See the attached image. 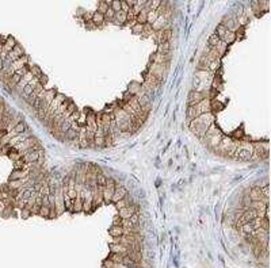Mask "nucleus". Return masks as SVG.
Masks as SVG:
<instances>
[{
	"label": "nucleus",
	"instance_id": "79ce46f5",
	"mask_svg": "<svg viewBox=\"0 0 271 268\" xmlns=\"http://www.w3.org/2000/svg\"><path fill=\"white\" fill-rule=\"evenodd\" d=\"M31 215V210L28 207H23L22 210H20V217L23 218V220H27V218H30Z\"/></svg>",
	"mask_w": 271,
	"mask_h": 268
},
{
	"label": "nucleus",
	"instance_id": "c85d7f7f",
	"mask_svg": "<svg viewBox=\"0 0 271 268\" xmlns=\"http://www.w3.org/2000/svg\"><path fill=\"white\" fill-rule=\"evenodd\" d=\"M110 8V6L107 4V2H105V0H102V2H99V4H98V12L102 15H105L106 12H107V10Z\"/></svg>",
	"mask_w": 271,
	"mask_h": 268
},
{
	"label": "nucleus",
	"instance_id": "b1692460",
	"mask_svg": "<svg viewBox=\"0 0 271 268\" xmlns=\"http://www.w3.org/2000/svg\"><path fill=\"white\" fill-rule=\"evenodd\" d=\"M126 104H128V106L130 107V109H133V110H134L137 114H138V113H141V106H140L138 99L136 98V96H133V98L130 99V100H129L128 103H126Z\"/></svg>",
	"mask_w": 271,
	"mask_h": 268
},
{
	"label": "nucleus",
	"instance_id": "1a4fd4ad",
	"mask_svg": "<svg viewBox=\"0 0 271 268\" xmlns=\"http://www.w3.org/2000/svg\"><path fill=\"white\" fill-rule=\"evenodd\" d=\"M28 174H30L28 168H24V169H14V171H12V174L10 175V181H12V180H22L24 178H27Z\"/></svg>",
	"mask_w": 271,
	"mask_h": 268
},
{
	"label": "nucleus",
	"instance_id": "7c9ffc66",
	"mask_svg": "<svg viewBox=\"0 0 271 268\" xmlns=\"http://www.w3.org/2000/svg\"><path fill=\"white\" fill-rule=\"evenodd\" d=\"M159 18V14H157V11H149L148 12V18H146V23H149V24H153L155 22H156V19Z\"/></svg>",
	"mask_w": 271,
	"mask_h": 268
},
{
	"label": "nucleus",
	"instance_id": "49530a36",
	"mask_svg": "<svg viewBox=\"0 0 271 268\" xmlns=\"http://www.w3.org/2000/svg\"><path fill=\"white\" fill-rule=\"evenodd\" d=\"M85 28H87V30H95L96 26L94 24L92 20H88V22H85Z\"/></svg>",
	"mask_w": 271,
	"mask_h": 268
},
{
	"label": "nucleus",
	"instance_id": "9b49d317",
	"mask_svg": "<svg viewBox=\"0 0 271 268\" xmlns=\"http://www.w3.org/2000/svg\"><path fill=\"white\" fill-rule=\"evenodd\" d=\"M109 234L117 240V238H120L125 234V229L121 225H111V228L109 229Z\"/></svg>",
	"mask_w": 271,
	"mask_h": 268
},
{
	"label": "nucleus",
	"instance_id": "473e14b6",
	"mask_svg": "<svg viewBox=\"0 0 271 268\" xmlns=\"http://www.w3.org/2000/svg\"><path fill=\"white\" fill-rule=\"evenodd\" d=\"M33 92H34V87H31L30 84H27L26 87L23 88V91H22V94H20V95H22V96H23V99H24V100H26V99H27L28 96H30V95H31Z\"/></svg>",
	"mask_w": 271,
	"mask_h": 268
},
{
	"label": "nucleus",
	"instance_id": "a878e982",
	"mask_svg": "<svg viewBox=\"0 0 271 268\" xmlns=\"http://www.w3.org/2000/svg\"><path fill=\"white\" fill-rule=\"evenodd\" d=\"M75 111H76V106H75V103L71 100V102H69V104H68V107H67V111H65V113L63 114V117H64L65 119H68L73 113H75Z\"/></svg>",
	"mask_w": 271,
	"mask_h": 268
},
{
	"label": "nucleus",
	"instance_id": "6ab92c4d",
	"mask_svg": "<svg viewBox=\"0 0 271 268\" xmlns=\"http://www.w3.org/2000/svg\"><path fill=\"white\" fill-rule=\"evenodd\" d=\"M210 109H212V113H220L221 110L225 109L224 103L218 102L217 99H210Z\"/></svg>",
	"mask_w": 271,
	"mask_h": 268
},
{
	"label": "nucleus",
	"instance_id": "f704fd0d",
	"mask_svg": "<svg viewBox=\"0 0 271 268\" xmlns=\"http://www.w3.org/2000/svg\"><path fill=\"white\" fill-rule=\"evenodd\" d=\"M251 198H249V195H248V192H244V196H243V209L244 210H247V209H249L251 207Z\"/></svg>",
	"mask_w": 271,
	"mask_h": 268
},
{
	"label": "nucleus",
	"instance_id": "ea45409f",
	"mask_svg": "<svg viewBox=\"0 0 271 268\" xmlns=\"http://www.w3.org/2000/svg\"><path fill=\"white\" fill-rule=\"evenodd\" d=\"M110 8H111L114 12H120L121 11V0H113Z\"/></svg>",
	"mask_w": 271,
	"mask_h": 268
},
{
	"label": "nucleus",
	"instance_id": "2f4dec72",
	"mask_svg": "<svg viewBox=\"0 0 271 268\" xmlns=\"http://www.w3.org/2000/svg\"><path fill=\"white\" fill-rule=\"evenodd\" d=\"M153 28H152V24H149V23H145L144 24V27H142V37H149V35H152L153 34Z\"/></svg>",
	"mask_w": 271,
	"mask_h": 268
},
{
	"label": "nucleus",
	"instance_id": "4be33fe9",
	"mask_svg": "<svg viewBox=\"0 0 271 268\" xmlns=\"http://www.w3.org/2000/svg\"><path fill=\"white\" fill-rule=\"evenodd\" d=\"M128 92L130 95H133V96H137V95L141 92V84H138L137 81H133V83H130L129 88H128Z\"/></svg>",
	"mask_w": 271,
	"mask_h": 268
},
{
	"label": "nucleus",
	"instance_id": "f8f14e48",
	"mask_svg": "<svg viewBox=\"0 0 271 268\" xmlns=\"http://www.w3.org/2000/svg\"><path fill=\"white\" fill-rule=\"evenodd\" d=\"M128 248L125 245L120 244V242H115V244L110 245V253H121V255H128Z\"/></svg>",
	"mask_w": 271,
	"mask_h": 268
},
{
	"label": "nucleus",
	"instance_id": "2eb2a0df",
	"mask_svg": "<svg viewBox=\"0 0 271 268\" xmlns=\"http://www.w3.org/2000/svg\"><path fill=\"white\" fill-rule=\"evenodd\" d=\"M83 211V199H81L80 192H77L76 199H73V206H72V213H80Z\"/></svg>",
	"mask_w": 271,
	"mask_h": 268
},
{
	"label": "nucleus",
	"instance_id": "423d86ee",
	"mask_svg": "<svg viewBox=\"0 0 271 268\" xmlns=\"http://www.w3.org/2000/svg\"><path fill=\"white\" fill-rule=\"evenodd\" d=\"M206 98L205 96V94L203 92H199V91H194L192 89L190 94H188V99H187V104L188 106H191V107H194L195 104H198V103L201 102V100H203V99Z\"/></svg>",
	"mask_w": 271,
	"mask_h": 268
},
{
	"label": "nucleus",
	"instance_id": "c9c22d12",
	"mask_svg": "<svg viewBox=\"0 0 271 268\" xmlns=\"http://www.w3.org/2000/svg\"><path fill=\"white\" fill-rule=\"evenodd\" d=\"M39 215L43 218H49V214H50V207L49 206H41L39 207Z\"/></svg>",
	"mask_w": 271,
	"mask_h": 268
},
{
	"label": "nucleus",
	"instance_id": "4c0bfd02",
	"mask_svg": "<svg viewBox=\"0 0 271 268\" xmlns=\"http://www.w3.org/2000/svg\"><path fill=\"white\" fill-rule=\"evenodd\" d=\"M194 118H197V114H195L194 107L187 106V119H188V122H190V121H192V119H194Z\"/></svg>",
	"mask_w": 271,
	"mask_h": 268
},
{
	"label": "nucleus",
	"instance_id": "7ed1b4c3",
	"mask_svg": "<svg viewBox=\"0 0 271 268\" xmlns=\"http://www.w3.org/2000/svg\"><path fill=\"white\" fill-rule=\"evenodd\" d=\"M43 156V150L39 149V150H31V152H26L23 156H22V160L26 164H34L37 161H39L41 157Z\"/></svg>",
	"mask_w": 271,
	"mask_h": 268
},
{
	"label": "nucleus",
	"instance_id": "c756f323",
	"mask_svg": "<svg viewBox=\"0 0 271 268\" xmlns=\"http://www.w3.org/2000/svg\"><path fill=\"white\" fill-rule=\"evenodd\" d=\"M8 157H10L12 161H18V160H22V153H20V152H18V150H15V149H11V152L10 153L7 154Z\"/></svg>",
	"mask_w": 271,
	"mask_h": 268
},
{
	"label": "nucleus",
	"instance_id": "39448f33",
	"mask_svg": "<svg viewBox=\"0 0 271 268\" xmlns=\"http://www.w3.org/2000/svg\"><path fill=\"white\" fill-rule=\"evenodd\" d=\"M65 95H63V94H57L56 95V98L53 99V102L50 103V106H49V109H48V114L46 115H49V117H53V114L57 111V109L61 106V103H63L64 100H65Z\"/></svg>",
	"mask_w": 271,
	"mask_h": 268
},
{
	"label": "nucleus",
	"instance_id": "72a5a7b5",
	"mask_svg": "<svg viewBox=\"0 0 271 268\" xmlns=\"http://www.w3.org/2000/svg\"><path fill=\"white\" fill-rule=\"evenodd\" d=\"M30 72L33 73V76H34V77H41V76L43 75L38 65H31V67H30Z\"/></svg>",
	"mask_w": 271,
	"mask_h": 268
},
{
	"label": "nucleus",
	"instance_id": "603ef678",
	"mask_svg": "<svg viewBox=\"0 0 271 268\" xmlns=\"http://www.w3.org/2000/svg\"><path fill=\"white\" fill-rule=\"evenodd\" d=\"M42 206H49V207H50V203H49V198L48 196H42Z\"/></svg>",
	"mask_w": 271,
	"mask_h": 268
},
{
	"label": "nucleus",
	"instance_id": "cd10ccee",
	"mask_svg": "<svg viewBox=\"0 0 271 268\" xmlns=\"http://www.w3.org/2000/svg\"><path fill=\"white\" fill-rule=\"evenodd\" d=\"M106 181H107V176H105L103 174H98L96 175V185L99 188H103L105 187Z\"/></svg>",
	"mask_w": 271,
	"mask_h": 268
},
{
	"label": "nucleus",
	"instance_id": "37998d69",
	"mask_svg": "<svg viewBox=\"0 0 271 268\" xmlns=\"http://www.w3.org/2000/svg\"><path fill=\"white\" fill-rule=\"evenodd\" d=\"M129 221H130V224H132L133 226H137L138 222H140V214L138 213H134L133 215L129 218Z\"/></svg>",
	"mask_w": 271,
	"mask_h": 268
},
{
	"label": "nucleus",
	"instance_id": "58836bf2",
	"mask_svg": "<svg viewBox=\"0 0 271 268\" xmlns=\"http://www.w3.org/2000/svg\"><path fill=\"white\" fill-rule=\"evenodd\" d=\"M225 31H227V28H225V26H224V24H221V23H220L218 26H217V28H216V34L220 37V39H222Z\"/></svg>",
	"mask_w": 271,
	"mask_h": 268
},
{
	"label": "nucleus",
	"instance_id": "20e7f679",
	"mask_svg": "<svg viewBox=\"0 0 271 268\" xmlns=\"http://www.w3.org/2000/svg\"><path fill=\"white\" fill-rule=\"evenodd\" d=\"M194 110H195L197 117H199V115H202V114L212 113V109H210V99H209V98H205L203 100H201L198 104L194 106Z\"/></svg>",
	"mask_w": 271,
	"mask_h": 268
},
{
	"label": "nucleus",
	"instance_id": "c03bdc74",
	"mask_svg": "<svg viewBox=\"0 0 271 268\" xmlns=\"http://www.w3.org/2000/svg\"><path fill=\"white\" fill-rule=\"evenodd\" d=\"M27 167V164L23 161V160H18V161L14 163V168L15 169H24Z\"/></svg>",
	"mask_w": 271,
	"mask_h": 268
},
{
	"label": "nucleus",
	"instance_id": "f3484780",
	"mask_svg": "<svg viewBox=\"0 0 271 268\" xmlns=\"http://www.w3.org/2000/svg\"><path fill=\"white\" fill-rule=\"evenodd\" d=\"M91 20L94 22V24H95L96 27H99L106 22V18H105V15H102L98 11H95V12H92V19Z\"/></svg>",
	"mask_w": 271,
	"mask_h": 268
},
{
	"label": "nucleus",
	"instance_id": "ddd939ff",
	"mask_svg": "<svg viewBox=\"0 0 271 268\" xmlns=\"http://www.w3.org/2000/svg\"><path fill=\"white\" fill-rule=\"evenodd\" d=\"M248 195H249V198H251L252 202H256V200H262V199H263V195H262L260 187H252V188L248 191Z\"/></svg>",
	"mask_w": 271,
	"mask_h": 268
},
{
	"label": "nucleus",
	"instance_id": "f257e3e1",
	"mask_svg": "<svg viewBox=\"0 0 271 268\" xmlns=\"http://www.w3.org/2000/svg\"><path fill=\"white\" fill-rule=\"evenodd\" d=\"M212 123H214V115H213V113L202 114L199 117L194 118L192 121H190V129L197 137L203 138Z\"/></svg>",
	"mask_w": 271,
	"mask_h": 268
},
{
	"label": "nucleus",
	"instance_id": "6e6552de",
	"mask_svg": "<svg viewBox=\"0 0 271 268\" xmlns=\"http://www.w3.org/2000/svg\"><path fill=\"white\" fill-rule=\"evenodd\" d=\"M126 195H128V191H126V188H125V187H122V185H120V184H117V185H115V191H114V195H113L111 202H114V203H117L118 200L124 199V198H125Z\"/></svg>",
	"mask_w": 271,
	"mask_h": 268
},
{
	"label": "nucleus",
	"instance_id": "de8ad7c7",
	"mask_svg": "<svg viewBox=\"0 0 271 268\" xmlns=\"http://www.w3.org/2000/svg\"><path fill=\"white\" fill-rule=\"evenodd\" d=\"M59 214H57L56 209L54 207H50V214H49V220H53V218H56Z\"/></svg>",
	"mask_w": 271,
	"mask_h": 268
},
{
	"label": "nucleus",
	"instance_id": "a211bd4d",
	"mask_svg": "<svg viewBox=\"0 0 271 268\" xmlns=\"http://www.w3.org/2000/svg\"><path fill=\"white\" fill-rule=\"evenodd\" d=\"M221 41H222V42L228 46V45H231V43H233V42L236 41V34H235L233 31L227 30V31H225V34H224V37H222V39H221Z\"/></svg>",
	"mask_w": 271,
	"mask_h": 268
},
{
	"label": "nucleus",
	"instance_id": "e433bc0d",
	"mask_svg": "<svg viewBox=\"0 0 271 268\" xmlns=\"http://www.w3.org/2000/svg\"><path fill=\"white\" fill-rule=\"evenodd\" d=\"M11 52H12V53H14V54H15L16 57H18V58H20V57H23V56H24V52H23V48H22V46H20V45H19V43H18V45H16V46H15L14 49H12V50H11Z\"/></svg>",
	"mask_w": 271,
	"mask_h": 268
},
{
	"label": "nucleus",
	"instance_id": "bb28decb",
	"mask_svg": "<svg viewBox=\"0 0 271 268\" xmlns=\"http://www.w3.org/2000/svg\"><path fill=\"white\" fill-rule=\"evenodd\" d=\"M65 139H68V141H77L79 139V133L72 129H69L67 133H65Z\"/></svg>",
	"mask_w": 271,
	"mask_h": 268
},
{
	"label": "nucleus",
	"instance_id": "8fccbe9b",
	"mask_svg": "<svg viewBox=\"0 0 271 268\" xmlns=\"http://www.w3.org/2000/svg\"><path fill=\"white\" fill-rule=\"evenodd\" d=\"M38 80H39V84L45 85V84L48 83V76H46V75H42L41 77H38Z\"/></svg>",
	"mask_w": 271,
	"mask_h": 268
},
{
	"label": "nucleus",
	"instance_id": "dca6fc26",
	"mask_svg": "<svg viewBox=\"0 0 271 268\" xmlns=\"http://www.w3.org/2000/svg\"><path fill=\"white\" fill-rule=\"evenodd\" d=\"M168 20L164 18L163 15H159V18L156 19V22L152 24V28H153V31H160V30H164V24H166Z\"/></svg>",
	"mask_w": 271,
	"mask_h": 268
},
{
	"label": "nucleus",
	"instance_id": "9d476101",
	"mask_svg": "<svg viewBox=\"0 0 271 268\" xmlns=\"http://www.w3.org/2000/svg\"><path fill=\"white\" fill-rule=\"evenodd\" d=\"M92 145H95L98 148H103L106 146L105 144V133L100 127H98L96 133H95V137H94V141H92Z\"/></svg>",
	"mask_w": 271,
	"mask_h": 268
},
{
	"label": "nucleus",
	"instance_id": "3c124183",
	"mask_svg": "<svg viewBox=\"0 0 271 268\" xmlns=\"http://www.w3.org/2000/svg\"><path fill=\"white\" fill-rule=\"evenodd\" d=\"M122 224V218L120 215H115L114 217V221H113V225H121Z\"/></svg>",
	"mask_w": 271,
	"mask_h": 268
},
{
	"label": "nucleus",
	"instance_id": "a19ab883",
	"mask_svg": "<svg viewBox=\"0 0 271 268\" xmlns=\"http://www.w3.org/2000/svg\"><path fill=\"white\" fill-rule=\"evenodd\" d=\"M142 27H144V24L136 23L132 26V33L133 34H142Z\"/></svg>",
	"mask_w": 271,
	"mask_h": 268
},
{
	"label": "nucleus",
	"instance_id": "412c9836",
	"mask_svg": "<svg viewBox=\"0 0 271 268\" xmlns=\"http://www.w3.org/2000/svg\"><path fill=\"white\" fill-rule=\"evenodd\" d=\"M244 135H245V134H244V129H243V126H241V127H237L236 130H233V131H232L231 138L239 142V141H241V139H243Z\"/></svg>",
	"mask_w": 271,
	"mask_h": 268
},
{
	"label": "nucleus",
	"instance_id": "09e8293b",
	"mask_svg": "<svg viewBox=\"0 0 271 268\" xmlns=\"http://www.w3.org/2000/svg\"><path fill=\"white\" fill-rule=\"evenodd\" d=\"M81 18H83L84 22H88V20L92 19V14H89V12H85V14H83V16H81Z\"/></svg>",
	"mask_w": 271,
	"mask_h": 268
},
{
	"label": "nucleus",
	"instance_id": "aec40b11",
	"mask_svg": "<svg viewBox=\"0 0 271 268\" xmlns=\"http://www.w3.org/2000/svg\"><path fill=\"white\" fill-rule=\"evenodd\" d=\"M221 42H222V41L220 39V37L217 35L216 33H213V34L209 37V39H207V46H210V48H217Z\"/></svg>",
	"mask_w": 271,
	"mask_h": 268
},
{
	"label": "nucleus",
	"instance_id": "a18cd8bd",
	"mask_svg": "<svg viewBox=\"0 0 271 268\" xmlns=\"http://www.w3.org/2000/svg\"><path fill=\"white\" fill-rule=\"evenodd\" d=\"M11 213H12V207H11V205H10V206H7V207L2 211V214H3V217H4V218L10 217V214H11Z\"/></svg>",
	"mask_w": 271,
	"mask_h": 268
},
{
	"label": "nucleus",
	"instance_id": "5701e85b",
	"mask_svg": "<svg viewBox=\"0 0 271 268\" xmlns=\"http://www.w3.org/2000/svg\"><path fill=\"white\" fill-rule=\"evenodd\" d=\"M148 12L149 11H146L145 8H142V10L137 14V16H136V22L140 23V24H145L146 23V18H148Z\"/></svg>",
	"mask_w": 271,
	"mask_h": 268
},
{
	"label": "nucleus",
	"instance_id": "f03ea898",
	"mask_svg": "<svg viewBox=\"0 0 271 268\" xmlns=\"http://www.w3.org/2000/svg\"><path fill=\"white\" fill-rule=\"evenodd\" d=\"M253 156V144L251 142H239L236 148V152L233 154L235 159H239L241 161H248Z\"/></svg>",
	"mask_w": 271,
	"mask_h": 268
},
{
	"label": "nucleus",
	"instance_id": "4468645a",
	"mask_svg": "<svg viewBox=\"0 0 271 268\" xmlns=\"http://www.w3.org/2000/svg\"><path fill=\"white\" fill-rule=\"evenodd\" d=\"M113 22L115 24H120V26H124V24L128 23V14H125V12H115V16H114Z\"/></svg>",
	"mask_w": 271,
	"mask_h": 268
},
{
	"label": "nucleus",
	"instance_id": "393cba45",
	"mask_svg": "<svg viewBox=\"0 0 271 268\" xmlns=\"http://www.w3.org/2000/svg\"><path fill=\"white\" fill-rule=\"evenodd\" d=\"M26 130H27V126H26V123L22 121V122H19L18 125L14 127V129H12V134H14V135H19V134H23Z\"/></svg>",
	"mask_w": 271,
	"mask_h": 268
},
{
	"label": "nucleus",
	"instance_id": "0eeeda50",
	"mask_svg": "<svg viewBox=\"0 0 271 268\" xmlns=\"http://www.w3.org/2000/svg\"><path fill=\"white\" fill-rule=\"evenodd\" d=\"M134 213H137V207H136V205H129V206H126V207L121 209L120 213H118V215H120L122 220H129Z\"/></svg>",
	"mask_w": 271,
	"mask_h": 268
}]
</instances>
